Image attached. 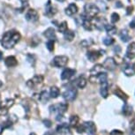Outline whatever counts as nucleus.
<instances>
[{"label": "nucleus", "instance_id": "f257e3e1", "mask_svg": "<svg viewBox=\"0 0 135 135\" xmlns=\"http://www.w3.org/2000/svg\"><path fill=\"white\" fill-rule=\"evenodd\" d=\"M20 37H21V35H20V34L18 31L15 30L7 31V32H5L4 34L3 37H2L1 40L2 46L7 49H12V48H13L20 41Z\"/></svg>", "mask_w": 135, "mask_h": 135}, {"label": "nucleus", "instance_id": "f03ea898", "mask_svg": "<svg viewBox=\"0 0 135 135\" xmlns=\"http://www.w3.org/2000/svg\"><path fill=\"white\" fill-rule=\"evenodd\" d=\"M99 12H100V9L94 4H87L84 7L85 17L88 19L95 18L99 13Z\"/></svg>", "mask_w": 135, "mask_h": 135}, {"label": "nucleus", "instance_id": "7ed1b4c3", "mask_svg": "<svg viewBox=\"0 0 135 135\" xmlns=\"http://www.w3.org/2000/svg\"><path fill=\"white\" fill-rule=\"evenodd\" d=\"M68 109V104L65 103H57V104L51 105L49 107V111L52 113V112H57V115H63L65 112L67 111Z\"/></svg>", "mask_w": 135, "mask_h": 135}, {"label": "nucleus", "instance_id": "20e7f679", "mask_svg": "<svg viewBox=\"0 0 135 135\" xmlns=\"http://www.w3.org/2000/svg\"><path fill=\"white\" fill-rule=\"evenodd\" d=\"M68 63V57L66 56H57L55 57L52 60V63L51 65L57 68H61V67H65Z\"/></svg>", "mask_w": 135, "mask_h": 135}, {"label": "nucleus", "instance_id": "39448f33", "mask_svg": "<svg viewBox=\"0 0 135 135\" xmlns=\"http://www.w3.org/2000/svg\"><path fill=\"white\" fill-rule=\"evenodd\" d=\"M43 82V77L41 75H36L34 78L30 79L28 82H27V86L29 87L30 88L35 89L38 87H40Z\"/></svg>", "mask_w": 135, "mask_h": 135}, {"label": "nucleus", "instance_id": "423d86ee", "mask_svg": "<svg viewBox=\"0 0 135 135\" xmlns=\"http://www.w3.org/2000/svg\"><path fill=\"white\" fill-rule=\"evenodd\" d=\"M64 98L68 102H72L75 100L77 96V89L75 88H70L65 91L63 94Z\"/></svg>", "mask_w": 135, "mask_h": 135}, {"label": "nucleus", "instance_id": "0eeeda50", "mask_svg": "<svg viewBox=\"0 0 135 135\" xmlns=\"http://www.w3.org/2000/svg\"><path fill=\"white\" fill-rule=\"evenodd\" d=\"M107 80H108V74L106 73V72H100L99 74H97L96 76H90V78H89L90 82L94 83L95 81H98L100 82L101 84L107 82Z\"/></svg>", "mask_w": 135, "mask_h": 135}, {"label": "nucleus", "instance_id": "6e6552de", "mask_svg": "<svg viewBox=\"0 0 135 135\" xmlns=\"http://www.w3.org/2000/svg\"><path fill=\"white\" fill-rule=\"evenodd\" d=\"M26 20L30 22H35L39 20V14L37 11L34 9H29L26 13Z\"/></svg>", "mask_w": 135, "mask_h": 135}, {"label": "nucleus", "instance_id": "1a4fd4ad", "mask_svg": "<svg viewBox=\"0 0 135 135\" xmlns=\"http://www.w3.org/2000/svg\"><path fill=\"white\" fill-rule=\"evenodd\" d=\"M103 68H105V69L109 71H113L117 67V62H116V60L114 58H112V57H108V58H106L105 61L103 62Z\"/></svg>", "mask_w": 135, "mask_h": 135}, {"label": "nucleus", "instance_id": "9d476101", "mask_svg": "<svg viewBox=\"0 0 135 135\" xmlns=\"http://www.w3.org/2000/svg\"><path fill=\"white\" fill-rule=\"evenodd\" d=\"M103 52H104L103 50H100V51L90 50L87 54V57H88V58L90 60L91 62H95L100 58L102 55H103Z\"/></svg>", "mask_w": 135, "mask_h": 135}, {"label": "nucleus", "instance_id": "9b49d317", "mask_svg": "<svg viewBox=\"0 0 135 135\" xmlns=\"http://www.w3.org/2000/svg\"><path fill=\"white\" fill-rule=\"evenodd\" d=\"M76 71L74 69H70V68H65V70L62 72V74H61V79L63 80H70L72 76L75 74Z\"/></svg>", "mask_w": 135, "mask_h": 135}, {"label": "nucleus", "instance_id": "f8f14e48", "mask_svg": "<svg viewBox=\"0 0 135 135\" xmlns=\"http://www.w3.org/2000/svg\"><path fill=\"white\" fill-rule=\"evenodd\" d=\"M84 126H85V131H87L89 134H95L96 132V126H95L94 122L92 121L86 122L84 124Z\"/></svg>", "mask_w": 135, "mask_h": 135}, {"label": "nucleus", "instance_id": "ddd939ff", "mask_svg": "<svg viewBox=\"0 0 135 135\" xmlns=\"http://www.w3.org/2000/svg\"><path fill=\"white\" fill-rule=\"evenodd\" d=\"M126 57L129 59H133L135 57V43H132L128 45L126 50Z\"/></svg>", "mask_w": 135, "mask_h": 135}, {"label": "nucleus", "instance_id": "4468645a", "mask_svg": "<svg viewBox=\"0 0 135 135\" xmlns=\"http://www.w3.org/2000/svg\"><path fill=\"white\" fill-rule=\"evenodd\" d=\"M43 35L48 39L49 41H55L56 39V33L54 28H49L48 29H46L43 33Z\"/></svg>", "mask_w": 135, "mask_h": 135}, {"label": "nucleus", "instance_id": "2eb2a0df", "mask_svg": "<svg viewBox=\"0 0 135 135\" xmlns=\"http://www.w3.org/2000/svg\"><path fill=\"white\" fill-rule=\"evenodd\" d=\"M56 9L54 8V6L51 5V2L50 0L48 1V3L46 4V12H45V14L48 16V17H52L56 14Z\"/></svg>", "mask_w": 135, "mask_h": 135}, {"label": "nucleus", "instance_id": "dca6fc26", "mask_svg": "<svg viewBox=\"0 0 135 135\" xmlns=\"http://www.w3.org/2000/svg\"><path fill=\"white\" fill-rule=\"evenodd\" d=\"M5 64L7 67H14V66H16L18 65V61L15 57H13V56H9V57H7L5 58Z\"/></svg>", "mask_w": 135, "mask_h": 135}, {"label": "nucleus", "instance_id": "f3484780", "mask_svg": "<svg viewBox=\"0 0 135 135\" xmlns=\"http://www.w3.org/2000/svg\"><path fill=\"white\" fill-rule=\"evenodd\" d=\"M77 12H78V7H77L75 4H70L65 9V13L68 16L74 15V14L77 13Z\"/></svg>", "mask_w": 135, "mask_h": 135}, {"label": "nucleus", "instance_id": "a211bd4d", "mask_svg": "<svg viewBox=\"0 0 135 135\" xmlns=\"http://www.w3.org/2000/svg\"><path fill=\"white\" fill-rule=\"evenodd\" d=\"M113 93H114V95H117V97H119L120 99H122V100L124 101V102H126L128 100V95H126L125 93H124L119 88H116L115 89H114Z\"/></svg>", "mask_w": 135, "mask_h": 135}, {"label": "nucleus", "instance_id": "6ab92c4d", "mask_svg": "<svg viewBox=\"0 0 135 135\" xmlns=\"http://www.w3.org/2000/svg\"><path fill=\"white\" fill-rule=\"evenodd\" d=\"M82 26L83 28H85L86 30L88 31H91L95 28V25L92 23V21L90 20V19H88V18H85L83 20V23H82Z\"/></svg>", "mask_w": 135, "mask_h": 135}, {"label": "nucleus", "instance_id": "aec40b11", "mask_svg": "<svg viewBox=\"0 0 135 135\" xmlns=\"http://www.w3.org/2000/svg\"><path fill=\"white\" fill-rule=\"evenodd\" d=\"M57 131L58 133L62 134V135H65V134L69 132V126H68L67 124L64 123V124H60V125L57 126Z\"/></svg>", "mask_w": 135, "mask_h": 135}, {"label": "nucleus", "instance_id": "412c9836", "mask_svg": "<svg viewBox=\"0 0 135 135\" xmlns=\"http://www.w3.org/2000/svg\"><path fill=\"white\" fill-rule=\"evenodd\" d=\"M103 65H95L90 71L91 76H96L97 74H99L100 72H103Z\"/></svg>", "mask_w": 135, "mask_h": 135}, {"label": "nucleus", "instance_id": "4be33fe9", "mask_svg": "<svg viewBox=\"0 0 135 135\" xmlns=\"http://www.w3.org/2000/svg\"><path fill=\"white\" fill-rule=\"evenodd\" d=\"M109 87H108V83L105 82V83H103L102 84V87H101V95L103 98H107L108 95H109Z\"/></svg>", "mask_w": 135, "mask_h": 135}, {"label": "nucleus", "instance_id": "5701e85b", "mask_svg": "<svg viewBox=\"0 0 135 135\" xmlns=\"http://www.w3.org/2000/svg\"><path fill=\"white\" fill-rule=\"evenodd\" d=\"M74 83H75V85L78 87V88H84L87 85V80L84 78V77H80V78L77 79Z\"/></svg>", "mask_w": 135, "mask_h": 135}, {"label": "nucleus", "instance_id": "b1692460", "mask_svg": "<svg viewBox=\"0 0 135 135\" xmlns=\"http://www.w3.org/2000/svg\"><path fill=\"white\" fill-rule=\"evenodd\" d=\"M64 36H65V39L68 41H72L74 39V36H75V34H74L73 31L67 29L64 33Z\"/></svg>", "mask_w": 135, "mask_h": 135}, {"label": "nucleus", "instance_id": "393cba45", "mask_svg": "<svg viewBox=\"0 0 135 135\" xmlns=\"http://www.w3.org/2000/svg\"><path fill=\"white\" fill-rule=\"evenodd\" d=\"M120 38H121V40L124 41V43H126V41H128L130 40V35H129V32H128L126 29L124 30H122L121 33H120Z\"/></svg>", "mask_w": 135, "mask_h": 135}, {"label": "nucleus", "instance_id": "a878e982", "mask_svg": "<svg viewBox=\"0 0 135 135\" xmlns=\"http://www.w3.org/2000/svg\"><path fill=\"white\" fill-rule=\"evenodd\" d=\"M49 94H48V92L47 91H43V92L41 93L40 94V96H39V100H40L41 103H46V102L49 101Z\"/></svg>", "mask_w": 135, "mask_h": 135}, {"label": "nucleus", "instance_id": "bb28decb", "mask_svg": "<svg viewBox=\"0 0 135 135\" xmlns=\"http://www.w3.org/2000/svg\"><path fill=\"white\" fill-rule=\"evenodd\" d=\"M60 94L59 89L57 87H51L50 88V92H49V96L52 98H57Z\"/></svg>", "mask_w": 135, "mask_h": 135}, {"label": "nucleus", "instance_id": "cd10ccee", "mask_svg": "<svg viewBox=\"0 0 135 135\" xmlns=\"http://www.w3.org/2000/svg\"><path fill=\"white\" fill-rule=\"evenodd\" d=\"M105 29L108 32L109 35H115L116 32H117V28H116L114 25H105Z\"/></svg>", "mask_w": 135, "mask_h": 135}, {"label": "nucleus", "instance_id": "c85d7f7f", "mask_svg": "<svg viewBox=\"0 0 135 135\" xmlns=\"http://www.w3.org/2000/svg\"><path fill=\"white\" fill-rule=\"evenodd\" d=\"M123 113L124 116H126V117H128V116L132 115V107L128 104H125L123 107Z\"/></svg>", "mask_w": 135, "mask_h": 135}, {"label": "nucleus", "instance_id": "c756f323", "mask_svg": "<svg viewBox=\"0 0 135 135\" xmlns=\"http://www.w3.org/2000/svg\"><path fill=\"white\" fill-rule=\"evenodd\" d=\"M124 72L125 73V75L127 76H132L134 74L133 69H132V67H131L129 65H126L125 67L124 68Z\"/></svg>", "mask_w": 135, "mask_h": 135}, {"label": "nucleus", "instance_id": "7c9ffc66", "mask_svg": "<svg viewBox=\"0 0 135 135\" xmlns=\"http://www.w3.org/2000/svg\"><path fill=\"white\" fill-rule=\"evenodd\" d=\"M13 100H11V99H9V100H6L5 102H3V103L0 104V107H5L6 109H9L10 107H12V105H13Z\"/></svg>", "mask_w": 135, "mask_h": 135}, {"label": "nucleus", "instance_id": "2f4dec72", "mask_svg": "<svg viewBox=\"0 0 135 135\" xmlns=\"http://www.w3.org/2000/svg\"><path fill=\"white\" fill-rule=\"evenodd\" d=\"M79 120H80V118H79L78 116H76V115L72 116L70 118V125L71 126H76L77 124L79 123Z\"/></svg>", "mask_w": 135, "mask_h": 135}, {"label": "nucleus", "instance_id": "473e14b6", "mask_svg": "<svg viewBox=\"0 0 135 135\" xmlns=\"http://www.w3.org/2000/svg\"><path fill=\"white\" fill-rule=\"evenodd\" d=\"M67 22L66 21H63L61 24L58 25V31L60 33H65L66 30H67Z\"/></svg>", "mask_w": 135, "mask_h": 135}, {"label": "nucleus", "instance_id": "72a5a7b5", "mask_svg": "<svg viewBox=\"0 0 135 135\" xmlns=\"http://www.w3.org/2000/svg\"><path fill=\"white\" fill-rule=\"evenodd\" d=\"M103 43H104L106 46H109V45H111L114 43V39L111 36H107L103 39Z\"/></svg>", "mask_w": 135, "mask_h": 135}, {"label": "nucleus", "instance_id": "f704fd0d", "mask_svg": "<svg viewBox=\"0 0 135 135\" xmlns=\"http://www.w3.org/2000/svg\"><path fill=\"white\" fill-rule=\"evenodd\" d=\"M111 20L112 23H117V22L119 20V15L117 13V12H113V13L111 14Z\"/></svg>", "mask_w": 135, "mask_h": 135}, {"label": "nucleus", "instance_id": "c9c22d12", "mask_svg": "<svg viewBox=\"0 0 135 135\" xmlns=\"http://www.w3.org/2000/svg\"><path fill=\"white\" fill-rule=\"evenodd\" d=\"M46 46H47L48 49H49V51H53V49H54V41H49L47 43Z\"/></svg>", "mask_w": 135, "mask_h": 135}, {"label": "nucleus", "instance_id": "e433bc0d", "mask_svg": "<svg viewBox=\"0 0 135 135\" xmlns=\"http://www.w3.org/2000/svg\"><path fill=\"white\" fill-rule=\"evenodd\" d=\"M85 131V126L84 124H80V125L77 126V132H79V133H83Z\"/></svg>", "mask_w": 135, "mask_h": 135}, {"label": "nucleus", "instance_id": "4c0bfd02", "mask_svg": "<svg viewBox=\"0 0 135 135\" xmlns=\"http://www.w3.org/2000/svg\"><path fill=\"white\" fill-rule=\"evenodd\" d=\"M111 135H124V132L119 130H113L111 132Z\"/></svg>", "mask_w": 135, "mask_h": 135}, {"label": "nucleus", "instance_id": "58836bf2", "mask_svg": "<svg viewBox=\"0 0 135 135\" xmlns=\"http://www.w3.org/2000/svg\"><path fill=\"white\" fill-rule=\"evenodd\" d=\"M8 112V109L5 107H0V115H6Z\"/></svg>", "mask_w": 135, "mask_h": 135}, {"label": "nucleus", "instance_id": "ea45409f", "mask_svg": "<svg viewBox=\"0 0 135 135\" xmlns=\"http://www.w3.org/2000/svg\"><path fill=\"white\" fill-rule=\"evenodd\" d=\"M43 123H44L46 127H50V126H51V122L49 121V120H48V119L44 120V121H43Z\"/></svg>", "mask_w": 135, "mask_h": 135}, {"label": "nucleus", "instance_id": "a19ab883", "mask_svg": "<svg viewBox=\"0 0 135 135\" xmlns=\"http://www.w3.org/2000/svg\"><path fill=\"white\" fill-rule=\"evenodd\" d=\"M132 10H133V6H129V7L127 8V12H126V13L129 15V14H131L132 12Z\"/></svg>", "mask_w": 135, "mask_h": 135}, {"label": "nucleus", "instance_id": "79ce46f5", "mask_svg": "<svg viewBox=\"0 0 135 135\" xmlns=\"http://www.w3.org/2000/svg\"><path fill=\"white\" fill-rule=\"evenodd\" d=\"M130 28H135V18H133V20L131 21V23H130Z\"/></svg>", "mask_w": 135, "mask_h": 135}, {"label": "nucleus", "instance_id": "37998d69", "mask_svg": "<svg viewBox=\"0 0 135 135\" xmlns=\"http://www.w3.org/2000/svg\"><path fill=\"white\" fill-rule=\"evenodd\" d=\"M44 135H56V134L54 133L53 132H51V131H49V132H47Z\"/></svg>", "mask_w": 135, "mask_h": 135}, {"label": "nucleus", "instance_id": "c03bdc74", "mask_svg": "<svg viewBox=\"0 0 135 135\" xmlns=\"http://www.w3.org/2000/svg\"><path fill=\"white\" fill-rule=\"evenodd\" d=\"M131 135H135V128H132V132H131Z\"/></svg>", "mask_w": 135, "mask_h": 135}, {"label": "nucleus", "instance_id": "a18cd8bd", "mask_svg": "<svg viewBox=\"0 0 135 135\" xmlns=\"http://www.w3.org/2000/svg\"><path fill=\"white\" fill-rule=\"evenodd\" d=\"M2 58H3V53L0 51V60H1Z\"/></svg>", "mask_w": 135, "mask_h": 135}, {"label": "nucleus", "instance_id": "49530a36", "mask_svg": "<svg viewBox=\"0 0 135 135\" xmlns=\"http://www.w3.org/2000/svg\"><path fill=\"white\" fill-rule=\"evenodd\" d=\"M132 69H133V72H134V73H135V63L133 64V67H132Z\"/></svg>", "mask_w": 135, "mask_h": 135}, {"label": "nucleus", "instance_id": "de8ad7c7", "mask_svg": "<svg viewBox=\"0 0 135 135\" xmlns=\"http://www.w3.org/2000/svg\"><path fill=\"white\" fill-rule=\"evenodd\" d=\"M57 1H58V2H64L65 0H57Z\"/></svg>", "mask_w": 135, "mask_h": 135}, {"label": "nucleus", "instance_id": "09e8293b", "mask_svg": "<svg viewBox=\"0 0 135 135\" xmlns=\"http://www.w3.org/2000/svg\"><path fill=\"white\" fill-rule=\"evenodd\" d=\"M30 135H36V134H35V133H34V132H32V133H31Z\"/></svg>", "mask_w": 135, "mask_h": 135}, {"label": "nucleus", "instance_id": "8fccbe9b", "mask_svg": "<svg viewBox=\"0 0 135 135\" xmlns=\"http://www.w3.org/2000/svg\"><path fill=\"white\" fill-rule=\"evenodd\" d=\"M109 1H112V0H109Z\"/></svg>", "mask_w": 135, "mask_h": 135}]
</instances>
